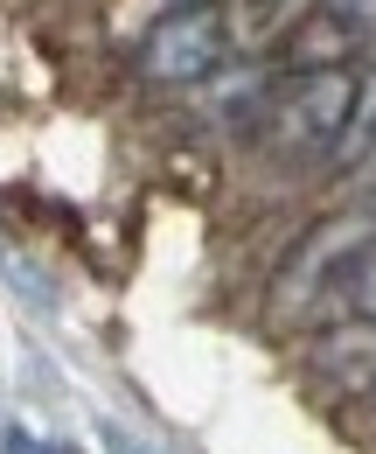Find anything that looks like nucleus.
<instances>
[{
    "label": "nucleus",
    "mask_w": 376,
    "mask_h": 454,
    "mask_svg": "<svg viewBox=\"0 0 376 454\" xmlns=\"http://www.w3.org/2000/svg\"><path fill=\"white\" fill-rule=\"evenodd\" d=\"M349 113H356V70L334 63V70H293L279 77V91L258 98V126L279 154L293 161H314V154H334L341 133H349Z\"/></svg>",
    "instance_id": "obj_1"
},
{
    "label": "nucleus",
    "mask_w": 376,
    "mask_h": 454,
    "mask_svg": "<svg viewBox=\"0 0 376 454\" xmlns=\"http://www.w3.org/2000/svg\"><path fill=\"white\" fill-rule=\"evenodd\" d=\"M223 57H230L223 7H216V0H181V7H167L161 21L140 35L133 70H140L147 84H203V77L223 70Z\"/></svg>",
    "instance_id": "obj_2"
},
{
    "label": "nucleus",
    "mask_w": 376,
    "mask_h": 454,
    "mask_svg": "<svg viewBox=\"0 0 376 454\" xmlns=\"http://www.w3.org/2000/svg\"><path fill=\"white\" fill-rule=\"evenodd\" d=\"M356 35H363V21H349V14H334L314 0V14L279 43V70L293 77V70H334V63L356 57Z\"/></svg>",
    "instance_id": "obj_3"
},
{
    "label": "nucleus",
    "mask_w": 376,
    "mask_h": 454,
    "mask_svg": "<svg viewBox=\"0 0 376 454\" xmlns=\"http://www.w3.org/2000/svg\"><path fill=\"white\" fill-rule=\"evenodd\" d=\"M376 154V70L370 77H356V113H349V133H341V147H334V161H370Z\"/></svg>",
    "instance_id": "obj_4"
},
{
    "label": "nucleus",
    "mask_w": 376,
    "mask_h": 454,
    "mask_svg": "<svg viewBox=\"0 0 376 454\" xmlns=\"http://www.w3.org/2000/svg\"><path fill=\"white\" fill-rule=\"evenodd\" d=\"M341 294H349L356 322H376V231L356 245V259L341 266Z\"/></svg>",
    "instance_id": "obj_5"
},
{
    "label": "nucleus",
    "mask_w": 376,
    "mask_h": 454,
    "mask_svg": "<svg viewBox=\"0 0 376 454\" xmlns=\"http://www.w3.org/2000/svg\"><path fill=\"white\" fill-rule=\"evenodd\" d=\"M98 441H105V454H147L140 441H133V434H126V427H111V419L98 427Z\"/></svg>",
    "instance_id": "obj_6"
},
{
    "label": "nucleus",
    "mask_w": 376,
    "mask_h": 454,
    "mask_svg": "<svg viewBox=\"0 0 376 454\" xmlns=\"http://www.w3.org/2000/svg\"><path fill=\"white\" fill-rule=\"evenodd\" d=\"M321 7H334V14H349V21H363V14H370V0H321Z\"/></svg>",
    "instance_id": "obj_7"
},
{
    "label": "nucleus",
    "mask_w": 376,
    "mask_h": 454,
    "mask_svg": "<svg viewBox=\"0 0 376 454\" xmlns=\"http://www.w3.org/2000/svg\"><path fill=\"white\" fill-rule=\"evenodd\" d=\"M7 448H14V454H42L35 441H28V434H21V427H7Z\"/></svg>",
    "instance_id": "obj_8"
}]
</instances>
